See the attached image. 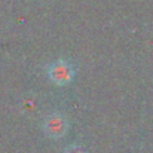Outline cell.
Segmentation results:
<instances>
[{"label": "cell", "mask_w": 153, "mask_h": 153, "mask_svg": "<svg viewBox=\"0 0 153 153\" xmlns=\"http://www.w3.org/2000/svg\"><path fill=\"white\" fill-rule=\"evenodd\" d=\"M64 153H86V149L83 147V146H80V144H70Z\"/></svg>", "instance_id": "3"}, {"label": "cell", "mask_w": 153, "mask_h": 153, "mask_svg": "<svg viewBox=\"0 0 153 153\" xmlns=\"http://www.w3.org/2000/svg\"><path fill=\"white\" fill-rule=\"evenodd\" d=\"M43 131L52 140L62 138L68 131V122L62 113H52L43 120Z\"/></svg>", "instance_id": "2"}, {"label": "cell", "mask_w": 153, "mask_h": 153, "mask_svg": "<svg viewBox=\"0 0 153 153\" xmlns=\"http://www.w3.org/2000/svg\"><path fill=\"white\" fill-rule=\"evenodd\" d=\"M48 77L52 83L58 86L68 85L74 77V68L67 59H56L48 67Z\"/></svg>", "instance_id": "1"}]
</instances>
